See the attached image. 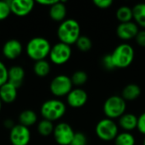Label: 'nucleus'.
Segmentation results:
<instances>
[{
    "instance_id": "obj_1",
    "label": "nucleus",
    "mask_w": 145,
    "mask_h": 145,
    "mask_svg": "<svg viewBox=\"0 0 145 145\" xmlns=\"http://www.w3.org/2000/svg\"><path fill=\"white\" fill-rule=\"evenodd\" d=\"M57 36L60 42L67 45L76 44L81 37V27L77 20L74 19H66L62 21L57 30Z\"/></svg>"
},
{
    "instance_id": "obj_2",
    "label": "nucleus",
    "mask_w": 145,
    "mask_h": 145,
    "mask_svg": "<svg viewBox=\"0 0 145 145\" xmlns=\"http://www.w3.org/2000/svg\"><path fill=\"white\" fill-rule=\"evenodd\" d=\"M52 46L48 39L41 37L31 38L26 45V54L34 61L45 59L50 53Z\"/></svg>"
},
{
    "instance_id": "obj_3",
    "label": "nucleus",
    "mask_w": 145,
    "mask_h": 145,
    "mask_svg": "<svg viewBox=\"0 0 145 145\" xmlns=\"http://www.w3.org/2000/svg\"><path fill=\"white\" fill-rule=\"evenodd\" d=\"M66 111V106L59 99H53L45 101L41 106V115L43 119L55 121L64 116Z\"/></svg>"
},
{
    "instance_id": "obj_4",
    "label": "nucleus",
    "mask_w": 145,
    "mask_h": 145,
    "mask_svg": "<svg viewBox=\"0 0 145 145\" xmlns=\"http://www.w3.org/2000/svg\"><path fill=\"white\" fill-rule=\"evenodd\" d=\"M134 49L128 43H121L111 53L112 59L116 68H127L133 61Z\"/></svg>"
},
{
    "instance_id": "obj_5",
    "label": "nucleus",
    "mask_w": 145,
    "mask_h": 145,
    "mask_svg": "<svg viewBox=\"0 0 145 145\" xmlns=\"http://www.w3.org/2000/svg\"><path fill=\"white\" fill-rule=\"evenodd\" d=\"M127 104L126 100L118 95H113L109 97L104 104V113L106 118L114 120L120 118L126 113Z\"/></svg>"
},
{
    "instance_id": "obj_6",
    "label": "nucleus",
    "mask_w": 145,
    "mask_h": 145,
    "mask_svg": "<svg viewBox=\"0 0 145 145\" xmlns=\"http://www.w3.org/2000/svg\"><path fill=\"white\" fill-rule=\"evenodd\" d=\"M95 133L99 138L103 141H111L115 140L118 135V126L111 119L105 118L100 120L95 127Z\"/></svg>"
},
{
    "instance_id": "obj_7",
    "label": "nucleus",
    "mask_w": 145,
    "mask_h": 145,
    "mask_svg": "<svg viewBox=\"0 0 145 145\" xmlns=\"http://www.w3.org/2000/svg\"><path fill=\"white\" fill-rule=\"evenodd\" d=\"M73 84L71 77L66 75L56 76L50 82L49 89L53 95L57 98L67 96L73 89Z\"/></svg>"
},
{
    "instance_id": "obj_8",
    "label": "nucleus",
    "mask_w": 145,
    "mask_h": 145,
    "mask_svg": "<svg viewBox=\"0 0 145 145\" xmlns=\"http://www.w3.org/2000/svg\"><path fill=\"white\" fill-rule=\"evenodd\" d=\"M71 53L72 51L70 45L59 42L51 48L48 57L54 65H62L69 61L71 57Z\"/></svg>"
},
{
    "instance_id": "obj_9",
    "label": "nucleus",
    "mask_w": 145,
    "mask_h": 145,
    "mask_svg": "<svg viewBox=\"0 0 145 145\" xmlns=\"http://www.w3.org/2000/svg\"><path fill=\"white\" fill-rule=\"evenodd\" d=\"M72 127L65 122H60L54 126V138L59 145H70L75 135Z\"/></svg>"
},
{
    "instance_id": "obj_10",
    "label": "nucleus",
    "mask_w": 145,
    "mask_h": 145,
    "mask_svg": "<svg viewBox=\"0 0 145 145\" xmlns=\"http://www.w3.org/2000/svg\"><path fill=\"white\" fill-rule=\"evenodd\" d=\"M30 140V130L21 124L15 125L9 132V141L12 145H28Z\"/></svg>"
},
{
    "instance_id": "obj_11",
    "label": "nucleus",
    "mask_w": 145,
    "mask_h": 145,
    "mask_svg": "<svg viewBox=\"0 0 145 145\" xmlns=\"http://www.w3.org/2000/svg\"><path fill=\"white\" fill-rule=\"evenodd\" d=\"M11 13L19 17L28 15L33 9L35 2L32 0H10Z\"/></svg>"
},
{
    "instance_id": "obj_12",
    "label": "nucleus",
    "mask_w": 145,
    "mask_h": 145,
    "mask_svg": "<svg viewBox=\"0 0 145 145\" xmlns=\"http://www.w3.org/2000/svg\"><path fill=\"white\" fill-rule=\"evenodd\" d=\"M88 96L85 90L82 88H74L66 96L67 104L72 108H81L86 105Z\"/></svg>"
},
{
    "instance_id": "obj_13",
    "label": "nucleus",
    "mask_w": 145,
    "mask_h": 145,
    "mask_svg": "<svg viewBox=\"0 0 145 145\" xmlns=\"http://www.w3.org/2000/svg\"><path fill=\"white\" fill-rule=\"evenodd\" d=\"M138 31V25L133 21L120 23L116 28V35L121 40H130L132 38H135Z\"/></svg>"
},
{
    "instance_id": "obj_14",
    "label": "nucleus",
    "mask_w": 145,
    "mask_h": 145,
    "mask_svg": "<svg viewBox=\"0 0 145 145\" xmlns=\"http://www.w3.org/2000/svg\"><path fill=\"white\" fill-rule=\"evenodd\" d=\"M23 50L21 42L17 39H9L3 46L2 53L8 59H14L18 58Z\"/></svg>"
},
{
    "instance_id": "obj_15",
    "label": "nucleus",
    "mask_w": 145,
    "mask_h": 145,
    "mask_svg": "<svg viewBox=\"0 0 145 145\" xmlns=\"http://www.w3.org/2000/svg\"><path fill=\"white\" fill-rule=\"evenodd\" d=\"M25 78V70L20 65H14L8 69V82L15 88H20Z\"/></svg>"
},
{
    "instance_id": "obj_16",
    "label": "nucleus",
    "mask_w": 145,
    "mask_h": 145,
    "mask_svg": "<svg viewBox=\"0 0 145 145\" xmlns=\"http://www.w3.org/2000/svg\"><path fill=\"white\" fill-rule=\"evenodd\" d=\"M17 98V88L8 82L0 87V99L3 103L11 104Z\"/></svg>"
},
{
    "instance_id": "obj_17",
    "label": "nucleus",
    "mask_w": 145,
    "mask_h": 145,
    "mask_svg": "<svg viewBox=\"0 0 145 145\" xmlns=\"http://www.w3.org/2000/svg\"><path fill=\"white\" fill-rule=\"evenodd\" d=\"M66 6L64 2L57 1L54 5L49 8V16L50 18L57 22H62L65 20L66 17Z\"/></svg>"
},
{
    "instance_id": "obj_18",
    "label": "nucleus",
    "mask_w": 145,
    "mask_h": 145,
    "mask_svg": "<svg viewBox=\"0 0 145 145\" xmlns=\"http://www.w3.org/2000/svg\"><path fill=\"white\" fill-rule=\"evenodd\" d=\"M119 126L124 130V132L130 133L137 128L138 117L132 113H125L119 118Z\"/></svg>"
},
{
    "instance_id": "obj_19",
    "label": "nucleus",
    "mask_w": 145,
    "mask_h": 145,
    "mask_svg": "<svg viewBox=\"0 0 145 145\" xmlns=\"http://www.w3.org/2000/svg\"><path fill=\"white\" fill-rule=\"evenodd\" d=\"M141 95V88L138 85L130 83L127 85L121 92V97L126 101H133L137 99Z\"/></svg>"
},
{
    "instance_id": "obj_20",
    "label": "nucleus",
    "mask_w": 145,
    "mask_h": 145,
    "mask_svg": "<svg viewBox=\"0 0 145 145\" xmlns=\"http://www.w3.org/2000/svg\"><path fill=\"white\" fill-rule=\"evenodd\" d=\"M133 14L135 23L145 28V3H139L133 7Z\"/></svg>"
},
{
    "instance_id": "obj_21",
    "label": "nucleus",
    "mask_w": 145,
    "mask_h": 145,
    "mask_svg": "<svg viewBox=\"0 0 145 145\" xmlns=\"http://www.w3.org/2000/svg\"><path fill=\"white\" fill-rule=\"evenodd\" d=\"M20 124L28 127L34 125L37 121V116L35 111L31 110H25L19 116Z\"/></svg>"
},
{
    "instance_id": "obj_22",
    "label": "nucleus",
    "mask_w": 145,
    "mask_h": 145,
    "mask_svg": "<svg viewBox=\"0 0 145 145\" xmlns=\"http://www.w3.org/2000/svg\"><path fill=\"white\" fill-rule=\"evenodd\" d=\"M116 19L120 21V23H127L132 21L133 19V8L128 6H121L116 13Z\"/></svg>"
},
{
    "instance_id": "obj_23",
    "label": "nucleus",
    "mask_w": 145,
    "mask_h": 145,
    "mask_svg": "<svg viewBox=\"0 0 145 145\" xmlns=\"http://www.w3.org/2000/svg\"><path fill=\"white\" fill-rule=\"evenodd\" d=\"M50 65L46 59L36 61L33 65L34 73L39 77H45L50 72Z\"/></svg>"
},
{
    "instance_id": "obj_24",
    "label": "nucleus",
    "mask_w": 145,
    "mask_h": 145,
    "mask_svg": "<svg viewBox=\"0 0 145 145\" xmlns=\"http://www.w3.org/2000/svg\"><path fill=\"white\" fill-rule=\"evenodd\" d=\"M136 140L134 136L128 132L118 133L115 138V145H135Z\"/></svg>"
},
{
    "instance_id": "obj_25",
    "label": "nucleus",
    "mask_w": 145,
    "mask_h": 145,
    "mask_svg": "<svg viewBox=\"0 0 145 145\" xmlns=\"http://www.w3.org/2000/svg\"><path fill=\"white\" fill-rule=\"evenodd\" d=\"M54 129V123L48 120H42L37 124V132L40 135L43 137H48L51 134H53Z\"/></svg>"
},
{
    "instance_id": "obj_26",
    "label": "nucleus",
    "mask_w": 145,
    "mask_h": 145,
    "mask_svg": "<svg viewBox=\"0 0 145 145\" xmlns=\"http://www.w3.org/2000/svg\"><path fill=\"white\" fill-rule=\"evenodd\" d=\"M71 79V82H72L73 85H75V86H82L88 82V74L85 71H76L72 74Z\"/></svg>"
},
{
    "instance_id": "obj_27",
    "label": "nucleus",
    "mask_w": 145,
    "mask_h": 145,
    "mask_svg": "<svg viewBox=\"0 0 145 145\" xmlns=\"http://www.w3.org/2000/svg\"><path fill=\"white\" fill-rule=\"evenodd\" d=\"M77 48L82 52H88L92 48L93 43L91 39L87 36H81L76 42Z\"/></svg>"
},
{
    "instance_id": "obj_28",
    "label": "nucleus",
    "mask_w": 145,
    "mask_h": 145,
    "mask_svg": "<svg viewBox=\"0 0 145 145\" xmlns=\"http://www.w3.org/2000/svg\"><path fill=\"white\" fill-rule=\"evenodd\" d=\"M11 13L9 1H0V20H3L8 17Z\"/></svg>"
},
{
    "instance_id": "obj_29",
    "label": "nucleus",
    "mask_w": 145,
    "mask_h": 145,
    "mask_svg": "<svg viewBox=\"0 0 145 145\" xmlns=\"http://www.w3.org/2000/svg\"><path fill=\"white\" fill-rule=\"evenodd\" d=\"M101 64H102L103 67L107 71H112V70L116 69V66H115L113 59H112L111 54H105L101 59Z\"/></svg>"
},
{
    "instance_id": "obj_30",
    "label": "nucleus",
    "mask_w": 145,
    "mask_h": 145,
    "mask_svg": "<svg viewBox=\"0 0 145 145\" xmlns=\"http://www.w3.org/2000/svg\"><path fill=\"white\" fill-rule=\"evenodd\" d=\"M70 145H88V138L82 133H76Z\"/></svg>"
},
{
    "instance_id": "obj_31",
    "label": "nucleus",
    "mask_w": 145,
    "mask_h": 145,
    "mask_svg": "<svg viewBox=\"0 0 145 145\" xmlns=\"http://www.w3.org/2000/svg\"><path fill=\"white\" fill-rule=\"evenodd\" d=\"M8 69L2 61H0V87L8 82Z\"/></svg>"
},
{
    "instance_id": "obj_32",
    "label": "nucleus",
    "mask_w": 145,
    "mask_h": 145,
    "mask_svg": "<svg viewBox=\"0 0 145 145\" xmlns=\"http://www.w3.org/2000/svg\"><path fill=\"white\" fill-rule=\"evenodd\" d=\"M93 3L99 8L106 9L111 7V5L113 4V1L112 0H94Z\"/></svg>"
},
{
    "instance_id": "obj_33",
    "label": "nucleus",
    "mask_w": 145,
    "mask_h": 145,
    "mask_svg": "<svg viewBox=\"0 0 145 145\" xmlns=\"http://www.w3.org/2000/svg\"><path fill=\"white\" fill-rule=\"evenodd\" d=\"M137 129L139 131L140 133L145 135V112L141 114L138 117V126Z\"/></svg>"
},
{
    "instance_id": "obj_34",
    "label": "nucleus",
    "mask_w": 145,
    "mask_h": 145,
    "mask_svg": "<svg viewBox=\"0 0 145 145\" xmlns=\"http://www.w3.org/2000/svg\"><path fill=\"white\" fill-rule=\"evenodd\" d=\"M135 39H136V42L140 47L145 48V30L139 31L138 35L136 36Z\"/></svg>"
},
{
    "instance_id": "obj_35",
    "label": "nucleus",
    "mask_w": 145,
    "mask_h": 145,
    "mask_svg": "<svg viewBox=\"0 0 145 145\" xmlns=\"http://www.w3.org/2000/svg\"><path fill=\"white\" fill-rule=\"evenodd\" d=\"M58 0H37V3L38 4L41 5H44V6H49L51 7L52 5H54Z\"/></svg>"
},
{
    "instance_id": "obj_36",
    "label": "nucleus",
    "mask_w": 145,
    "mask_h": 145,
    "mask_svg": "<svg viewBox=\"0 0 145 145\" xmlns=\"http://www.w3.org/2000/svg\"><path fill=\"white\" fill-rule=\"evenodd\" d=\"M3 126H4V127H6V128H8V129H9V130H11L15 125H14L13 120H11V119H6V120L3 121Z\"/></svg>"
},
{
    "instance_id": "obj_37",
    "label": "nucleus",
    "mask_w": 145,
    "mask_h": 145,
    "mask_svg": "<svg viewBox=\"0 0 145 145\" xmlns=\"http://www.w3.org/2000/svg\"><path fill=\"white\" fill-rule=\"evenodd\" d=\"M2 101H1V99H0V110H1V108H2Z\"/></svg>"
},
{
    "instance_id": "obj_38",
    "label": "nucleus",
    "mask_w": 145,
    "mask_h": 145,
    "mask_svg": "<svg viewBox=\"0 0 145 145\" xmlns=\"http://www.w3.org/2000/svg\"><path fill=\"white\" fill-rule=\"evenodd\" d=\"M143 145H145V138L144 139V142H143Z\"/></svg>"
}]
</instances>
